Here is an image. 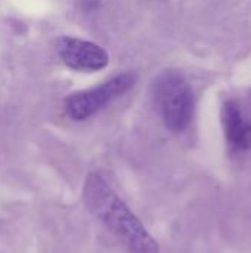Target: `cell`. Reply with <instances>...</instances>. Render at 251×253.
Listing matches in <instances>:
<instances>
[{
	"label": "cell",
	"mask_w": 251,
	"mask_h": 253,
	"mask_svg": "<svg viewBox=\"0 0 251 253\" xmlns=\"http://www.w3.org/2000/svg\"><path fill=\"white\" fill-rule=\"evenodd\" d=\"M83 197L92 215L121 242L129 253H160L157 240L101 175L87 176Z\"/></svg>",
	"instance_id": "obj_1"
},
{
	"label": "cell",
	"mask_w": 251,
	"mask_h": 253,
	"mask_svg": "<svg viewBox=\"0 0 251 253\" xmlns=\"http://www.w3.org/2000/svg\"><path fill=\"white\" fill-rule=\"evenodd\" d=\"M154 99L166 127L183 132L194 116V95L185 76L176 70L161 73L154 82Z\"/></svg>",
	"instance_id": "obj_2"
},
{
	"label": "cell",
	"mask_w": 251,
	"mask_h": 253,
	"mask_svg": "<svg viewBox=\"0 0 251 253\" xmlns=\"http://www.w3.org/2000/svg\"><path fill=\"white\" fill-rule=\"evenodd\" d=\"M136 79L138 77L135 73H121L99 86L70 95L64 101L67 116L77 122L89 119L90 116L96 114L112 101L129 92L135 86Z\"/></svg>",
	"instance_id": "obj_3"
},
{
	"label": "cell",
	"mask_w": 251,
	"mask_h": 253,
	"mask_svg": "<svg viewBox=\"0 0 251 253\" xmlns=\"http://www.w3.org/2000/svg\"><path fill=\"white\" fill-rule=\"evenodd\" d=\"M225 139L235 151L251 148V90L243 98L223 102L220 111Z\"/></svg>",
	"instance_id": "obj_4"
},
{
	"label": "cell",
	"mask_w": 251,
	"mask_h": 253,
	"mask_svg": "<svg viewBox=\"0 0 251 253\" xmlns=\"http://www.w3.org/2000/svg\"><path fill=\"white\" fill-rule=\"evenodd\" d=\"M56 50L62 62L77 71H98L109 62L108 53L101 46L77 37L64 36L58 39Z\"/></svg>",
	"instance_id": "obj_5"
}]
</instances>
